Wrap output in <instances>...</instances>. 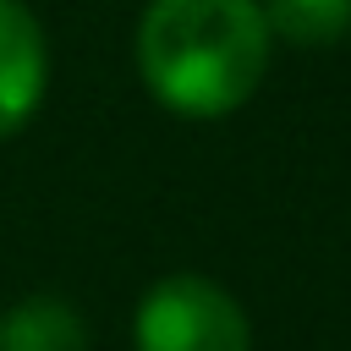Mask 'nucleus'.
<instances>
[{
    "label": "nucleus",
    "instance_id": "f257e3e1",
    "mask_svg": "<svg viewBox=\"0 0 351 351\" xmlns=\"http://www.w3.org/2000/svg\"><path fill=\"white\" fill-rule=\"evenodd\" d=\"M269 66V22L258 0H148L137 22V71L148 93L192 121L230 115Z\"/></svg>",
    "mask_w": 351,
    "mask_h": 351
},
{
    "label": "nucleus",
    "instance_id": "f03ea898",
    "mask_svg": "<svg viewBox=\"0 0 351 351\" xmlns=\"http://www.w3.org/2000/svg\"><path fill=\"white\" fill-rule=\"evenodd\" d=\"M137 351H247V318L214 280L170 274L137 307Z\"/></svg>",
    "mask_w": 351,
    "mask_h": 351
},
{
    "label": "nucleus",
    "instance_id": "7ed1b4c3",
    "mask_svg": "<svg viewBox=\"0 0 351 351\" xmlns=\"http://www.w3.org/2000/svg\"><path fill=\"white\" fill-rule=\"evenodd\" d=\"M44 82H49V55L33 11L22 0H0V137L33 121Z\"/></svg>",
    "mask_w": 351,
    "mask_h": 351
},
{
    "label": "nucleus",
    "instance_id": "20e7f679",
    "mask_svg": "<svg viewBox=\"0 0 351 351\" xmlns=\"http://www.w3.org/2000/svg\"><path fill=\"white\" fill-rule=\"evenodd\" d=\"M0 351H88V324L60 296H27L0 313Z\"/></svg>",
    "mask_w": 351,
    "mask_h": 351
},
{
    "label": "nucleus",
    "instance_id": "39448f33",
    "mask_svg": "<svg viewBox=\"0 0 351 351\" xmlns=\"http://www.w3.org/2000/svg\"><path fill=\"white\" fill-rule=\"evenodd\" d=\"M263 22L291 44H335L351 33V0H269Z\"/></svg>",
    "mask_w": 351,
    "mask_h": 351
}]
</instances>
